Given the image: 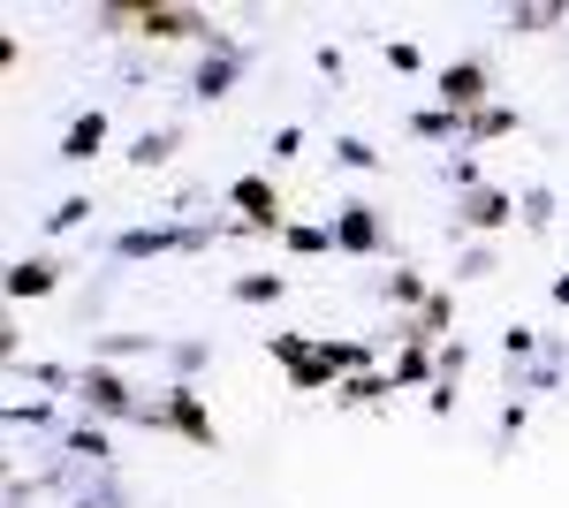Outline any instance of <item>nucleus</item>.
<instances>
[{
  "label": "nucleus",
  "instance_id": "f257e3e1",
  "mask_svg": "<svg viewBox=\"0 0 569 508\" xmlns=\"http://www.w3.org/2000/svg\"><path fill=\"white\" fill-rule=\"evenodd\" d=\"M99 23L107 31H137V39H206V53H220L228 46V31H213L206 23V8H99Z\"/></svg>",
  "mask_w": 569,
  "mask_h": 508
},
{
  "label": "nucleus",
  "instance_id": "f03ea898",
  "mask_svg": "<svg viewBox=\"0 0 569 508\" xmlns=\"http://www.w3.org/2000/svg\"><path fill=\"white\" fill-rule=\"evenodd\" d=\"M440 107L463 114V122H479V114H486V61H456V69H440Z\"/></svg>",
  "mask_w": 569,
  "mask_h": 508
},
{
  "label": "nucleus",
  "instance_id": "7ed1b4c3",
  "mask_svg": "<svg viewBox=\"0 0 569 508\" xmlns=\"http://www.w3.org/2000/svg\"><path fill=\"white\" fill-rule=\"evenodd\" d=\"M77 402L84 410H99V418H130V387H122V372H107V365H91V372H77Z\"/></svg>",
  "mask_w": 569,
  "mask_h": 508
},
{
  "label": "nucleus",
  "instance_id": "20e7f679",
  "mask_svg": "<svg viewBox=\"0 0 569 508\" xmlns=\"http://www.w3.org/2000/svg\"><path fill=\"white\" fill-rule=\"evenodd\" d=\"M206 243V228H130L114 251L122 258H160V251H198Z\"/></svg>",
  "mask_w": 569,
  "mask_h": 508
},
{
  "label": "nucleus",
  "instance_id": "39448f33",
  "mask_svg": "<svg viewBox=\"0 0 569 508\" xmlns=\"http://www.w3.org/2000/svg\"><path fill=\"white\" fill-rule=\"evenodd\" d=\"M160 425H176L182 440H198V448H213V418H206V402H198L190 387H176V395H168V410H160Z\"/></svg>",
  "mask_w": 569,
  "mask_h": 508
},
{
  "label": "nucleus",
  "instance_id": "423d86ee",
  "mask_svg": "<svg viewBox=\"0 0 569 508\" xmlns=\"http://www.w3.org/2000/svg\"><path fill=\"white\" fill-rule=\"evenodd\" d=\"M335 251H350V258L380 251V212H372V206H350L342 220H335Z\"/></svg>",
  "mask_w": 569,
  "mask_h": 508
},
{
  "label": "nucleus",
  "instance_id": "0eeeda50",
  "mask_svg": "<svg viewBox=\"0 0 569 508\" xmlns=\"http://www.w3.org/2000/svg\"><path fill=\"white\" fill-rule=\"evenodd\" d=\"M228 198H236V206L251 212L243 228H281V198H273V182H266V175H243V182H236Z\"/></svg>",
  "mask_w": 569,
  "mask_h": 508
},
{
  "label": "nucleus",
  "instance_id": "6e6552de",
  "mask_svg": "<svg viewBox=\"0 0 569 508\" xmlns=\"http://www.w3.org/2000/svg\"><path fill=\"white\" fill-rule=\"evenodd\" d=\"M243 77V53L236 46H220V53H206L198 61V99H228V84Z\"/></svg>",
  "mask_w": 569,
  "mask_h": 508
},
{
  "label": "nucleus",
  "instance_id": "1a4fd4ad",
  "mask_svg": "<svg viewBox=\"0 0 569 508\" xmlns=\"http://www.w3.org/2000/svg\"><path fill=\"white\" fill-rule=\"evenodd\" d=\"M61 289V266L53 258H23V266H8V297H53Z\"/></svg>",
  "mask_w": 569,
  "mask_h": 508
},
{
  "label": "nucleus",
  "instance_id": "9d476101",
  "mask_svg": "<svg viewBox=\"0 0 569 508\" xmlns=\"http://www.w3.org/2000/svg\"><path fill=\"white\" fill-rule=\"evenodd\" d=\"M99 145H107V114L91 107V114H77V122H69V137H61V160H99Z\"/></svg>",
  "mask_w": 569,
  "mask_h": 508
},
{
  "label": "nucleus",
  "instance_id": "9b49d317",
  "mask_svg": "<svg viewBox=\"0 0 569 508\" xmlns=\"http://www.w3.org/2000/svg\"><path fill=\"white\" fill-rule=\"evenodd\" d=\"M440 372V357H426V341H402V357H395V387H418V380H433Z\"/></svg>",
  "mask_w": 569,
  "mask_h": 508
},
{
  "label": "nucleus",
  "instance_id": "f8f14e48",
  "mask_svg": "<svg viewBox=\"0 0 569 508\" xmlns=\"http://www.w3.org/2000/svg\"><path fill=\"white\" fill-rule=\"evenodd\" d=\"M463 220H471V228H501V220H509V198H501V190H471V206H463Z\"/></svg>",
  "mask_w": 569,
  "mask_h": 508
},
{
  "label": "nucleus",
  "instance_id": "ddd939ff",
  "mask_svg": "<svg viewBox=\"0 0 569 508\" xmlns=\"http://www.w3.org/2000/svg\"><path fill=\"white\" fill-rule=\"evenodd\" d=\"M448 319H456V303H448V297H426V303H418V327H410V341L440 335V327H448Z\"/></svg>",
  "mask_w": 569,
  "mask_h": 508
},
{
  "label": "nucleus",
  "instance_id": "4468645a",
  "mask_svg": "<svg viewBox=\"0 0 569 508\" xmlns=\"http://www.w3.org/2000/svg\"><path fill=\"white\" fill-rule=\"evenodd\" d=\"M281 289H289L281 273H243V281H236V297H243V303H273Z\"/></svg>",
  "mask_w": 569,
  "mask_h": 508
},
{
  "label": "nucleus",
  "instance_id": "2eb2a0df",
  "mask_svg": "<svg viewBox=\"0 0 569 508\" xmlns=\"http://www.w3.org/2000/svg\"><path fill=\"white\" fill-rule=\"evenodd\" d=\"M168 152H176V129H152V137H137V168H160V160H168Z\"/></svg>",
  "mask_w": 569,
  "mask_h": 508
},
{
  "label": "nucleus",
  "instance_id": "dca6fc26",
  "mask_svg": "<svg viewBox=\"0 0 569 508\" xmlns=\"http://www.w3.org/2000/svg\"><path fill=\"white\" fill-rule=\"evenodd\" d=\"M380 395H395V380H380V372H357V380H342V402H380Z\"/></svg>",
  "mask_w": 569,
  "mask_h": 508
},
{
  "label": "nucleus",
  "instance_id": "f3484780",
  "mask_svg": "<svg viewBox=\"0 0 569 508\" xmlns=\"http://www.w3.org/2000/svg\"><path fill=\"white\" fill-rule=\"evenodd\" d=\"M410 129H418V137H448V129H471V122L448 114V107H426V114H410Z\"/></svg>",
  "mask_w": 569,
  "mask_h": 508
},
{
  "label": "nucleus",
  "instance_id": "a211bd4d",
  "mask_svg": "<svg viewBox=\"0 0 569 508\" xmlns=\"http://www.w3.org/2000/svg\"><path fill=\"white\" fill-rule=\"evenodd\" d=\"M91 220V198H61V206L46 212V228H53V236H61V228H84Z\"/></svg>",
  "mask_w": 569,
  "mask_h": 508
},
{
  "label": "nucleus",
  "instance_id": "6ab92c4d",
  "mask_svg": "<svg viewBox=\"0 0 569 508\" xmlns=\"http://www.w3.org/2000/svg\"><path fill=\"white\" fill-rule=\"evenodd\" d=\"M562 16H569V8H517V16H509V31H555Z\"/></svg>",
  "mask_w": 569,
  "mask_h": 508
},
{
  "label": "nucleus",
  "instance_id": "aec40b11",
  "mask_svg": "<svg viewBox=\"0 0 569 508\" xmlns=\"http://www.w3.org/2000/svg\"><path fill=\"white\" fill-rule=\"evenodd\" d=\"M69 456H84V464H107V456H114V448H107V432H69Z\"/></svg>",
  "mask_w": 569,
  "mask_h": 508
},
{
  "label": "nucleus",
  "instance_id": "412c9836",
  "mask_svg": "<svg viewBox=\"0 0 569 508\" xmlns=\"http://www.w3.org/2000/svg\"><path fill=\"white\" fill-rule=\"evenodd\" d=\"M289 236V251H327L335 243V228H281Z\"/></svg>",
  "mask_w": 569,
  "mask_h": 508
},
{
  "label": "nucleus",
  "instance_id": "4be33fe9",
  "mask_svg": "<svg viewBox=\"0 0 569 508\" xmlns=\"http://www.w3.org/2000/svg\"><path fill=\"white\" fill-rule=\"evenodd\" d=\"M342 168H380V152L365 137H342Z\"/></svg>",
  "mask_w": 569,
  "mask_h": 508
},
{
  "label": "nucleus",
  "instance_id": "5701e85b",
  "mask_svg": "<svg viewBox=\"0 0 569 508\" xmlns=\"http://www.w3.org/2000/svg\"><path fill=\"white\" fill-rule=\"evenodd\" d=\"M388 297H395V303H426V281H418V273H395Z\"/></svg>",
  "mask_w": 569,
  "mask_h": 508
},
{
  "label": "nucleus",
  "instance_id": "b1692460",
  "mask_svg": "<svg viewBox=\"0 0 569 508\" xmlns=\"http://www.w3.org/2000/svg\"><path fill=\"white\" fill-rule=\"evenodd\" d=\"M501 129H509V107H486L479 122H471V137H501Z\"/></svg>",
  "mask_w": 569,
  "mask_h": 508
}]
</instances>
